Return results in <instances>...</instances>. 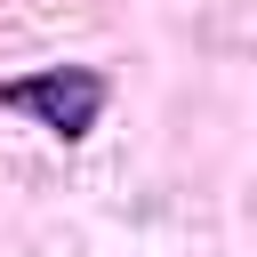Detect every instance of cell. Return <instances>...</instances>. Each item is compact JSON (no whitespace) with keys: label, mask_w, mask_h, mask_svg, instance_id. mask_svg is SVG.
Segmentation results:
<instances>
[{"label":"cell","mask_w":257,"mask_h":257,"mask_svg":"<svg viewBox=\"0 0 257 257\" xmlns=\"http://www.w3.org/2000/svg\"><path fill=\"white\" fill-rule=\"evenodd\" d=\"M0 104H8V112H32L48 137H88V128H96V112H104V80H96L88 64H48V72L8 80V88H0Z\"/></svg>","instance_id":"1"}]
</instances>
